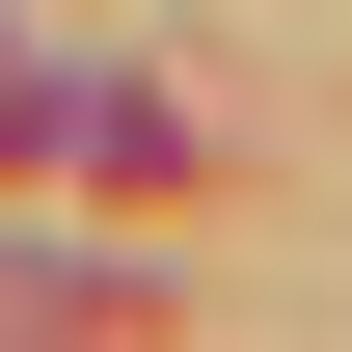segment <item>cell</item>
I'll use <instances>...</instances> for the list:
<instances>
[{"instance_id":"obj_1","label":"cell","mask_w":352,"mask_h":352,"mask_svg":"<svg viewBox=\"0 0 352 352\" xmlns=\"http://www.w3.org/2000/svg\"><path fill=\"white\" fill-rule=\"evenodd\" d=\"M0 163H28V190H135V217H163V190H190V109H163V82H0Z\"/></svg>"},{"instance_id":"obj_2","label":"cell","mask_w":352,"mask_h":352,"mask_svg":"<svg viewBox=\"0 0 352 352\" xmlns=\"http://www.w3.org/2000/svg\"><path fill=\"white\" fill-rule=\"evenodd\" d=\"M0 352H135V271H28L0 244Z\"/></svg>"}]
</instances>
